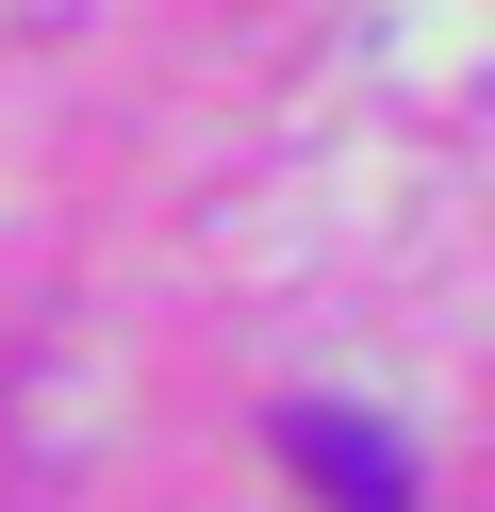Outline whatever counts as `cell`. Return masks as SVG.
I'll use <instances>...</instances> for the list:
<instances>
[{
    "label": "cell",
    "instance_id": "6da1fadb",
    "mask_svg": "<svg viewBox=\"0 0 495 512\" xmlns=\"http://www.w3.org/2000/svg\"><path fill=\"white\" fill-rule=\"evenodd\" d=\"M281 463L314 479L330 512H413V463H396V430H380V413H347V397H281Z\"/></svg>",
    "mask_w": 495,
    "mask_h": 512
}]
</instances>
